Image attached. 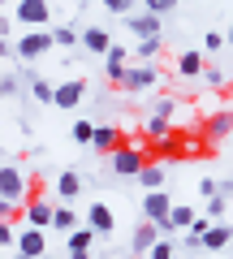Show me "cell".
Wrapping results in <instances>:
<instances>
[{
  "instance_id": "1",
  "label": "cell",
  "mask_w": 233,
  "mask_h": 259,
  "mask_svg": "<svg viewBox=\"0 0 233 259\" xmlns=\"http://www.w3.org/2000/svg\"><path fill=\"white\" fill-rule=\"evenodd\" d=\"M30 203V186H26V173L18 164H0V216L13 221L18 207Z\"/></svg>"
},
{
  "instance_id": "2",
  "label": "cell",
  "mask_w": 233,
  "mask_h": 259,
  "mask_svg": "<svg viewBox=\"0 0 233 259\" xmlns=\"http://www.w3.org/2000/svg\"><path fill=\"white\" fill-rule=\"evenodd\" d=\"M43 255H48V229L22 225L18 229V259H43Z\"/></svg>"
},
{
  "instance_id": "3",
  "label": "cell",
  "mask_w": 233,
  "mask_h": 259,
  "mask_svg": "<svg viewBox=\"0 0 233 259\" xmlns=\"http://www.w3.org/2000/svg\"><path fill=\"white\" fill-rule=\"evenodd\" d=\"M108 164H112L117 177H138L143 168H147V156H143V147H117L108 156Z\"/></svg>"
},
{
  "instance_id": "4",
  "label": "cell",
  "mask_w": 233,
  "mask_h": 259,
  "mask_svg": "<svg viewBox=\"0 0 233 259\" xmlns=\"http://www.w3.org/2000/svg\"><path fill=\"white\" fill-rule=\"evenodd\" d=\"M52 44H56V35H52L48 26H39V30H26V35L18 39V56H22V61H39V56H43Z\"/></svg>"
},
{
  "instance_id": "5",
  "label": "cell",
  "mask_w": 233,
  "mask_h": 259,
  "mask_svg": "<svg viewBox=\"0 0 233 259\" xmlns=\"http://www.w3.org/2000/svg\"><path fill=\"white\" fill-rule=\"evenodd\" d=\"M13 18L22 22V26H48V18H52V5L48 0H18L13 5Z\"/></svg>"
},
{
  "instance_id": "6",
  "label": "cell",
  "mask_w": 233,
  "mask_h": 259,
  "mask_svg": "<svg viewBox=\"0 0 233 259\" xmlns=\"http://www.w3.org/2000/svg\"><path fill=\"white\" fill-rule=\"evenodd\" d=\"M143 216L156 221L160 233H164V229H168V216H173V199H168L164 190H147V199H143Z\"/></svg>"
},
{
  "instance_id": "7",
  "label": "cell",
  "mask_w": 233,
  "mask_h": 259,
  "mask_svg": "<svg viewBox=\"0 0 233 259\" xmlns=\"http://www.w3.org/2000/svg\"><path fill=\"white\" fill-rule=\"evenodd\" d=\"M91 246H95V229L91 225H78L65 242V259H91Z\"/></svg>"
},
{
  "instance_id": "8",
  "label": "cell",
  "mask_w": 233,
  "mask_h": 259,
  "mask_svg": "<svg viewBox=\"0 0 233 259\" xmlns=\"http://www.w3.org/2000/svg\"><path fill=\"white\" fill-rule=\"evenodd\" d=\"M86 225H91L95 233H117V216H112V207L108 203H86Z\"/></svg>"
},
{
  "instance_id": "9",
  "label": "cell",
  "mask_w": 233,
  "mask_h": 259,
  "mask_svg": "<svg viewBox=\"0 0 233 259\" xmlns=\"http://www.w3.org/2000/svg\"><path fill=\"white\" fill-rule=\"evenodd\" d=\"M233 134V112H212L203 121V143H220Z\"/></svg>"
},
{
  "instance_id": "10",
  "label": "cell",
  "mask_w": 233,
  "mask_h": 259,
  "mask_svg": "<svg viewBox=\"0 0 233 259\" xmlns=\"http://www.w3.org/2000/svg\"><path fill=\"white\" fill-rule=\"evenodd\" d=\"M160 238H164V233H160V225H156V221H143L138 229H134L130 246H134V255H151V246H156Z\"/></svg>"
},
{
  "instance_id": "11",
  "label": "cell",
  "mask_w": 233,
  "mask_h": 259,
  "mask_svg": "<svg viewBox=\"0 0 233 259\" xmlns=\"http://www.w3.org/2000/svg\"><path fill=\"white\" fill-rule=\"evenodd\" d=\"M125 61H130V52H125L121 44H112L108 48V56H104V74H108V82H125Z\"/></svg>"
},
{
  "instance_id": "12",
  "label": "cell",
  "mask_w": 233,
  "mask_h": 259,
  "mask_svg": "<svg viewBox=\"0 0 233 259\" xmlns=\"http://www.w3.org/2000/svg\"><path fill=\"white\" fill-rule=\"evenodd\" d=\"M86 95V78H69V82L56 87V108H78Z\"/></svg>"
},
{
  "instance_id": "13",
  "label": "cell",
  "mask_w": 233,
  "mask_h": 259,
  "mask_svg": "<svg viewBox=\"0 0 233 259\" xmlns=\"http://www.w3.org/2000/svg\"><path fill=\"white\" fill-rule=\"evenodd\" d=\"M22 212H26V225H39V229H52V216H56V207L48 203V199H30V203L22 207Z\"/></svg>"
},
{
  "instance_id": "14",
  "label": "cell",
  "mask_w": 233,
  "mask_h": 259,
  "mask_svg": "<svg viewBox=\"0 0 233 259\" xmlns=\"http://www.w3.org/2000/svg\"><path fill=\"white\" fill-rule=\"evenodd\" d=\"M156 65H134V69H130V74H125V91H147V87H156Z\"/></svg>"
},
{
  "instance_id": "15",
  "label": "cell",
  "mask_w": 233,
  "mask_h": 259,
  "mask_svg": "<svg viewBox=\"0 0 233 259\" xmlns=\"http://www.w3.org/2000/svg\"><path fill=\"white\" fill-rule=\"evenodd\" d=\"M82 48H86V52H95V56H108L112 35H108L104 26H86V30H82Z\"/></svg>"
},
{
  "instance_id": "16",
  "label": "cell",
  "mask_w": 233,
  "mask_h": 259,
  "mask_svg": "<svg viewBox=\"0 0 233 259\" xmlns=\"http://www.w3.org/2000/svg\"><path fill=\"white\" fill-rule=\"evenodd\" d=\"M233 242V225H224V221H212V229L203 233V250H224Z\"/></svg>"
},
{
  "instance_id": "17",
  "label": "cell",
  "mask_w": 233,
  "mask_h": 259,
  "mask_svg": "<svg viewBox=\"0 0 233 259\" xmlns=\"http://www.w3.org/2000/svg\"><path fill=\"white\" fill-rule=\"evenodd\" d=\"M78 194H82V177H78L74 168H65V173L56 177V199H65V203H74Z\"/></svg>"
},
{
  "instance_id": "18",
  "label": "cell",
  "mask_w": 233,
  "mask_h": 259,
  "mask_svg": "<svg viewBox=\"0 0 233 259\" xmlns=\"http://www.w3.org/2000/svg\"><path fill=\"white\" fill-rule=\"evenodd\" d=\"M130 30L138 39H156L160 35V13H134L130 18Z\"/></svg>"
},
{
  "instance_id": "19",
  "label": "cell",
  "mask_w": 233,
  "mask_h": 259,
  "mask_svg": "<svg viewBox=\"0 0 233 259\" xmlns=\"http://www.w3.org/2000/svg\"><path fill=\"white\" fill-rule=\"evenodd\" d=\"M195 207H190V203H173V216H168V229H164V238H168V233H177V229H190V225H195Z\"/></svg>"
},
{
  "instance_id": "20",
  "label": "cell",
  "mask_w": 233,
  "mask_h": 259,
  "mask_svg": "<svg viewBox=\"0 0 233 259\" xmlns=\"http://www.w3.org/2000/svg\"><path fill=\"white\" fill-rule=\"evenodd\" d=\"M203 69H207V56H203V52H181V56H177V74H181V78H199Z\"/></svg>"
},
{
  "instance_id": "21",
  "label": "cell",
  "mask_w": 233,
  "mask_h": 259,
  "mask_svg": "<svg viewBox=\"0 0 233 259\" xmlns=\"http://www.w3.org/2000/svg\"><path fill=\"white\" fill-rule=\"evenodd\" d=\"M95 151H104V156H112L117 151V125H95Z\"/></svg>"
},
{
  "instance_id": "22",
  "label": "cell",
  "mask_w": 233,
  "mask_h": 259,
  "mask_svg": "<svg viewBox=\"0 0 233 259\" xmlns=\"http://www.w3.org/2000/svg\"><path fill=\"white\" fill-rule=\"evenodd\" d=\"M52 229H56V233H65V238L78 229V216H74V207H69V203H61V207H56V216H52Z\"/></svg>"
},
{
  "instance_id": "23",
  "label": "cell",
  "mask_w": 233,
  "mask_h": 259,
  "mask_svg": "<svg viewBox=\"0 0 233 259\" xmlns=\"http://www.w3.org/2000/svg\"><path fill=\"white\" fill-rule=\"evenodd\" d=\"M134 182H138L143 190H164V168H160V164H147L138 177H134Z\"/></svg>"
},
{
  "instance_id": "24",
  "label": "cell",
  "mask_w": 233,
  "mask_h": 259,
  "mask_svg": "<svg viewBox=\"0 0 233 259\" xmlns=\"http://www.w3.org/2000/svg\"><path fill=\"white\" fill-rule=\"evenodd\" d=\"M69 139H74L78 147H91V143H95V125H91V121H74V130H69Z\"/></svg>"
},
{
  "instance_id": "25",
  "label": "cell",
  "mask_w": 233,
  "mask_h": 259,
  "mask_svg": "<svg viewBox=\"0 0 233 259\" xmlns=\"http://www.w3.org/2000/svg\"><path fill=\"white\" fill-rule=\"evenodd\" d=\"M134 56H138L143 65H151V61L160 56V35H156V39H138V48H134Z\"/></svg>"
},
{
  "instance_id": "26",
  "label": "cell",
  "mask_w": 233,
  "mask_h": 259,
  "mask_svg": "<svg viewBox=\"0 0 233 259\" xmlns=\"http://www.w3.org/2000/svg\"><path fill=\"white\" fill-rule=\"evenodd\" d=\"M147 139H168V117H160V112H151L147 117Z\"/></svg>"
},
{
  "instance_id": "27",
  "label": "cell",
  "mask_w": 233,
  "mask_h": 259,
  "mask_svg": "<svg viewBox=\"0 0 233 259\" xmlns=\"http://www.w3.org/2000/svg\"><path fill=\"white\" fill-rule=\"evenodd\" d=\"M30 91H35V100H39V104H56V87H52V82H43V78H35V82H30Z\"/></svg>"
},
{
  "instance_id": "28",
  "label": "cell",
  "mask_w": 233,
  "mask_h": 259,
  "mask_svg": "<svg viewBox=\"0 0 233 259\" xmlns=\"http://www.w3.org/2000/svg\"><path fill=\"white\" fill-rule=\"evenodd\" d=\"M203 78H207V87H212V91H220V87H229V74H224L220 65H207V69H203Z\"/></svg>"
},
{
  "instance_id": "29",
  "label": "cell",
  "mask_w": 233,
  "mask_h": 259,
  "mask_svg": "<svg viewBox=\"0 0 233 259\" xmlns=\"http://www.w3.org/2000/svg\"><path fill=\"white\" fill-rule=\"evenodd\" d=\"M0 246H5V250L18 246V229H13V221H0Z\"/></svg>"
},
{
  "instance_id": "30",
  "label": "cell",
  "mask_w": 233,
  "mask_h": 259,
  "mask_svg": "<svg viewBox=\"0 0 233 259\" xmlns=\"http://www.w3.org/2000/svg\"><path fill=\"white\" fill-rule=\"evenodd\" d=\"M52 35H56V44H61V48H74L78 44V30L74 26H52Z\"/></svg>"
},
{
  "instance_id": "31",
  "label": "cell",
  "mask_w": 233,
  "mask_h": 259,
  "mask_svg": "<svg viewBox=\"0 0 233 259\" xmlns=\"http://www.w3.org/2000/svg\"><path fill=\"white\" fill-rule=\"evenodd\" d=\"M143 9H147V13H160V18H164L168 9H177V0H143Z\"/></svg>"
},
{
  "instance_id": "32",
  "label": "cell",
  "mask_w": 233,
  "mask_h": 259,
  "mask_svg": "<svg viewBox=\"0 0 233 259\" xmlns=\"http://www.w3.org/2000/svg\"><path fill=\"white\" fill-rule=\"evenodd\" d=\"M207 221H224V199H220V194H216V199H207Z\"/></svg>"
},
{
  "instance_id": "33",
  "label": "cell",
  "mask_w": 233,
  "mask_h": 259,
  "mask_svg": "<svg viewBox=\"0 0 233 259\" xmlns=\"http://www.w3.org/2000/svg\"><path fill=\"white\" fill-rule=\"evenodd\" d=\"M181 250H186V255H195V250H203V238H199V233H181Z\"/></svg>"
},
{
  "instance_id": "34",
  "label": "cell",
  "mask_w": 233,
  "mask_h": 259,
  "mask_svg": "<svg viewBox=\"0 0 233 259\" xmlns=\"http://www.w3.org/2000/svg\"><path fill=\"white\" fill-rule=\"evenodd\" d=\"M220 44H229V35H220V30H207V39H203L207 52H220Z\"/></svg>"
},
{
  "instance_id": "35",
  "label": "cell",
  "mask_w": 233,
  "mask_h": 259,
  "mask_svg": "<svg viewBox=\"0 0 233 259\" xmlns=\"http://www.w3.org/2000/svg\"><path fill=\"white\" fill-rule=\"evenodd\" d=\"M151 259H173V242H168V238H160L156 246H151Z\"/></svg>"
},
{
  "instance_id": "36",
  "label": "cell",
  "mask_w": 233,
  "mask_h": 259,
  "mask_svg": "<svg viewBox=\"0 0 233 259\" xmlns=\"http://www.w3.org/2000/svg\"><path fill=\"white\" fill-rule=\"evenodd\" d=\"M173 108H177V104L168 100V95H160V100L151 104V112H160V117H173Z\"/></svg>"
},
{
  "instance_id": "37",
  "label": "cell",
  "mask_w": 233,
  "mask_h": 259,
  "mask_svg": "<svg viewBox=\"0 0 233 259\" xmlns=\"http://www.w3.org/2000/svg\"><path fill=\"white\" fill-rule=\"evenodd\" d=\"M199 194H203V199H216V194H220V182H212V177H203V182H199Z\"/></svg>"
},
{
  "instance_id": "38",
  "label": "cell",
  "mask_w": 233,
  "mask_h": 259,
  "mask_svg": "<svg viewBox=\"0 0 233 259\" xmlns=\"http://www.w3.org/2000/svg\"><path fill=\"white\" fill-rule=\"evenodd\" d=\"M100 5H104L108 13H130V5H134V0H100Z\"/></svg>"
},
{
  "instance_id": "39",
  "label": "cell",
  "mask_w": 233,
  "mask_h": 259,
  "mask_svg": "<svg viewBox=\"0 0 233 259\" xmlns=\"http://www.w3.org/2000/svg\"><path fill=\"white\" fill-rule=\"evenodd\" d=\"M0 95H9V100L18 95V78H13V74H5V78H0Z\"/></svg>"
},
{
  "instance_id": "40",
  "label": "cell",
  "mask_w": 233,
  "mask_h": 259,
  "mask_svg": "<svg viewBox=\"0 0 233 259\" xmlns=\"http://www.w3.org/2000/svg\"><path fill=\"white\" fill-rule=\"evenodd\" d=\"M207 229H212V221H207V216H195V225H190V233H199V238H203Z\"/></svg>"
},
{
  "instance_id": "41",
  "label": "cell",
  "mask_w": 233,
  "mask_h": 259,
  "mask_svg": "<svg viewBox=\"0 0 233 259\" xmlns=\"http://www.w3.org/2000/svg\"><path fill=\"white\" fill-rule=\"evenodd\" d=\"M229 44H233V26H229Z\"/></svg>"
},
{
  "instance_id": "42",
  "label": "cell",
  "mask_w": 233,
  "mask_h": 259,
  "mask_svg": "<svg viewBox=\"0 0 233 259\" xmlns=\"http://www.w3.org/2000/svg\"><path fill=\"white\" fill-rule=\"evenodd\" d=\"M43 259H56V255H43Z\"/></svg>"
}]
</instances>
